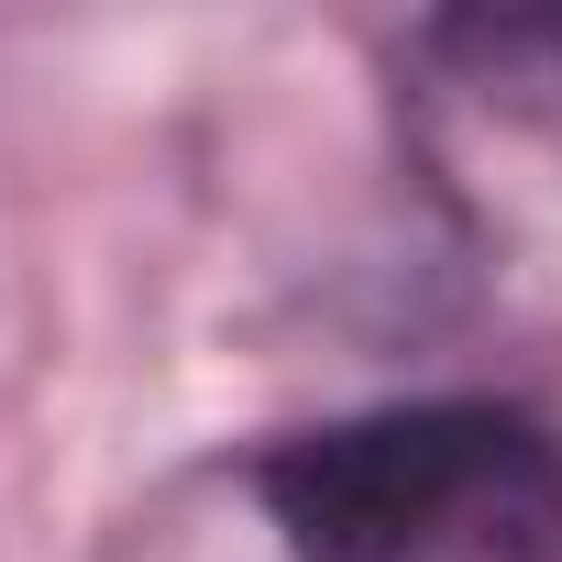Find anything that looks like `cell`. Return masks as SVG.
<instances>
[{"label":"cell","instance_id":"6da1fadb","mask_svg":"<svg viewBox=\"0 0 562 562\" xmlns=\"http://www.w3.org/2000/svg\"><path fill=\"white\" fill-rule=\"evenodd\" d=\"M299 562H562V441L496 397H419L265 452Z\"/></svg>","mask_w":562,"mask_h":562},{"label":"cell","instance_id":"7a4b0ae2","mask_svg":"<svg viewBox=\"0 0 562 562\" xmlns=\"http://www.w3.org/2000/svg\"><path fill=\"white\" fill-rule=\"evenodd\" d=\"M441 45L485 89H507L518 111L562 122V0H551V12H463V23H441Z\"/></svg>","mask_w":562,"mask_h":562}]
</instances>
